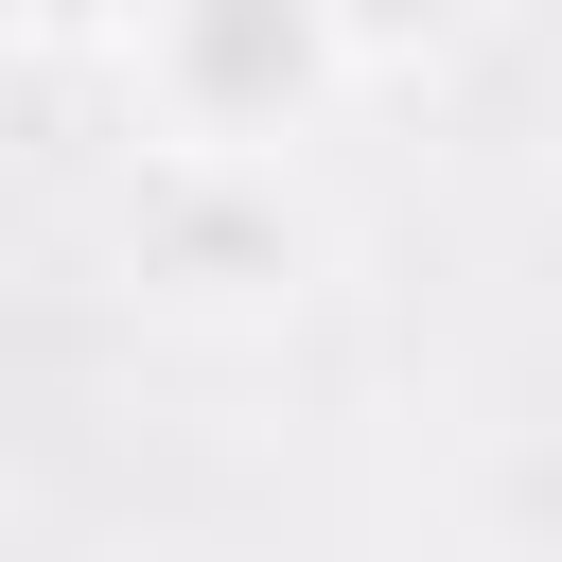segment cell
<instances>
[{"mask_svg":"<svg viewBox=\"0 0 562 562\" xmlns=\"http://www.w3.org/2000/svg\"><path fill=\"white\" fill-rule=\"evenodd\" d=\"M334 70H369L334 0H140V35H123L140 123L158 140H211V158H281Z\"/></svg>","mask_w":562,"mask_h":562,"instance_id":"obj_1","label":"cell"},{"mask_svg":"<svg viewBox=\"0 0 562 562\" xmlns=\"http://www.w3.org/2000/svg\"><path fill=\"white\" fill-rule=\"evenodd\" d=\"M334 18H351V53H369V70H404V53H457V35H474V0H334Z\"/></svg>","mask_w":562,"mask_h":562,"instance_id":"obj_2","label":"cell"},{"mask_svg":"<svg viewBox=\"0 0 562 562\" xmlns=\"http://www.w3.org/2000/svg\"><path fill=\"white\" fill-rule=\"evenodd\" d=\"M18 35H140V0H0Z\"/></svg>","mask_w":562,"mask_h":562,"instance_id":"obj_3","label":"cell"}]
</instances>
